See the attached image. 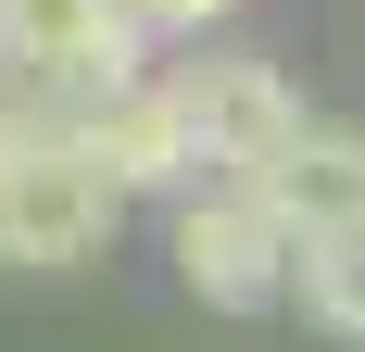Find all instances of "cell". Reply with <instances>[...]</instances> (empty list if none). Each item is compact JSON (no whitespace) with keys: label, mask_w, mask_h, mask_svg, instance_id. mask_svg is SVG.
I'll return each instance as SVG.
<instances>
[{"label":"cell","mask_w":365,"mask_h":352,"mask_svg":"<svg viewBox=\"0 0 365 352\" xmlns=\"http://www.w3.org/2000/svg\"><path fill=\"white\" fill-rule=\"evenodd\" d=\"M290 252H302V227L277 214L264 176H202V189L164 202V264H177V289L202 315H277L290 302Z\"/></svg>","instance_id":"obj_1"},{"label":"cell","mask_w":365,"mask_h":352,"mask_svg":"<svg viewBox=\"0 0 365 352\" xmlns=\"http://www.w3.org/2000/svg\"><path fill=\"white\" fill-rule=\"evenodd\" d=\"M113 227H126V189L76 151V126H51L38 151H13V164H0V264L63 277V264H101Z\"/></svg>","instance_id":"obj_2"},{"label":"cell","mask_w":365,"mask_h":352,"mask_svg":"<svg viewBox=\"0 0 365 352\" xmlns=\"http://www.w3.org/2000/svg\"><path fill=\"white\" fill-rule=\"evenodd\" d=\"M0 76H26L63 113H88L101 88L151 76V26L126 0H0Z\"/></svg>","instance_id":"obj_3"},{"label":"cell","mask_w":365,"mask_h":352,"mask_svg":"<svg viewBox=\"0 0 365 352\" xmlns=\"http://www.w3.org/2000/svg\"><path fill=\"white\" fill-rule=\"evenodd\" d=\"M76 151L126 189V202H177V189H202V126H189V101H177V76L151 63V76H126V88H101V101L76 113Z\"/></svg>","instance_id":"obj_4"},{"label":"cell","mask_w":365,"mask_h":352,"mask_svg":"<svg viewBox=\"0 0 365 352\" xmlns=\"http://www.w3.org/2000/svg\"><path fill=\"white\" fill-rule=\"evenodd\" d=\"M164 76H177V101H189V126H202V164L215 176H264L302 139V88L264 63V51H202V63H164Z\"/></svg>","instance_id":"obj_5"},{"label":"cell","mask_w":365,"mask_h":352,"mask_svg":"<svg viewBox=\"0 0 365 352\" xmlns=\"http://www.w3.org/2000/svg\"><path fill=\"white\" fill-rule=\"evenodd\" d=\"M264 189H277V214H290V227L365 214V126H340V113H302V139L264 164Z\"/></svg>","instance_id":"obj_6"},{"label":"cell","mask_w":365,"mask_h":352,"mask_svg":"<svg viewBox=\"0 0 365 352\" xmlns=\"http://www.w3.org/2000/svg\"><path fill=\"white\" fill-rule=\"evenodd\" d=\"M290 302L328 327V340H365V214L302 227V252H290Z\"/></svg>","instance_id":"obj_7"},{"label":"cell","mask_w":365,"mask_h":352,"mask_svg":"<svg viewBox=\"0 0 365 352\" xmlns=\"http://www.w3.org/2000/svg\"><path fill=\"white\" fill-rule=\"evenodd\" d=\"M126 13L151 26V51H202L215 26H240V0H126Z\"/></svg>","instance_id":"obj_8"}]
</instances>
